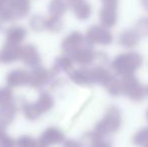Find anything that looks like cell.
Instances as JSON below:
<instances>
[{"instance_id": "cell-1", "label": "cell", "mask_w": 148, "mask_h": 147, "mask_svg": "<svg viewBox=\"0 0 148 147\" xmlns=\"http://www.w3.org/2000/svg\"><path fill=\"white\" fill-rule=\"evenodd\" d=\"M143 63L142 55L136 51L121 53L113 59L111 67L120 76L134 75Z\"/></svg>"}, {"instance_id": "cell-2", "label": "cell", "mask_w": 148, "mask_h": 147, "mask_svg": "<svg viewBox=\"0 0 148 147\" xmlns=\"http://www.w3.org/2000/svg\"><path fill=\"white\" fill-rule=\"evenodd\" d=\"M122 124V114L118 107L111 106L107 109L104 118L98 123L96 132L111 135L118 131Z\"/></svg>"}, {"instance_id": "cell-3", "label": "cell", "mask_w": 148, "mask_h": 147, "mask_svg": "<svg viewBox=\"0 0 148 147\" xmlns=\"http://www.w3.org/2000/svg\"><path fill=\"white\" fill-rule=\"evenodd\" d=\"M121 90L122 94L128 97L134 102L142 101L146 94V89L140 84L134 75L123 76L121 79Z\"/></svg>"}, {"instance_id": "cell-4", "label": "cell", "mask_w": 148, "mask_h": 147, "mask_svg": "<svg viewBox=\"0 0 148 147\" xmlns=\"http://www.w3.org/2000/svg\"><path fill=\"white\" fill-rule=\"evenodd\" d=\"M103 8L100 11V21L102 25L111 28L117 23L119 0H102Z\"/></svg>"}, {"instance_id": "cell-5", "label": "cell", "mask_w": 148, "mask_h": 147, "mask_svg": "<svg viewBox=\"0 0 148 147\" xmlns=\"http://www.w3.org/2000/svg\"><path fill=\"white\" fill-rule=\"evenodd\" d=\"M89 37L93 42L108 45L113 41V36L105 26H93L89 30Z\"/></svg>"}, {"instance_id": "cell-6", "label": "cell", "mask_w": 148, "mask_h": 147, "mask_svg": "<svg viewBox=\"0 0 148 147\" xmlns=\"http://www.w3.org/2000/svg\"><path fill=\"white\" fill-rule=\"evenodd\" d=\"M139 39H140V36L135 31V29H126L120 34L118 42L123 47L131 49L139 42Z\"/></svg>"}, {"instance_id": "cell-7", "label": "cell", "mask_w": 148, "mask_h": 147, "mask_svg": "<svg viewBox=\"0 0 148 147\" xmlns=\"http://www.w3.org/2000/svg\"><path fill=\"white\" fill-rule=\"evenodd\" d=\"M112 75L108 71L107 69H105L104 67H98L96 69H94L93 71L90 73V77H91V81L97 84L105 85L107 83V81L110 79Z\"/></svg>"}, {"instance_id": "cell-8", "label": "cell", "mask_w": 148, "mask_h": 147, "mask_svg": "<svg viewBox=\"0 0 148 147\" xmlns=\"http://www.w3.org/2000/svg\"><path fill=\"white\" fill-rule=\"evenodd\" d=\"M104 86H105L108 94H110L111 96L117 97L122 94V90H121V80H119L117 77L111 76Z\"/></svg>"}, {"instance_id": "cell-9", "label": "cell", "mask_w": 148, "mask_h": 147, "mask_svg": "<svg viewBox=\"0 0 148 147\" xmlns=\"http://www.w3.org/2000/svg\"><path fill=\"white\" fill-rule=\"evenodd\" d=\"M133 143L140 146H148V127L138 130L133 136Z\"/></svg>"}, {"instance_id": "cell-10", "label": "cell", "mask_w": 148, "mask_h": 147, "mask_svg": "<svg viewBox=\"0 0 148 147\" xmlns=\"http://www.w3.org/2000/svg\"><path fill=\"white\" fill-rule=\"evenodd\" d=\"M135 31L139 36H148V17H142L135 24Z\"/></svg>"}, {"instance_id": "cell-11", "label": "cell", "mask_w": 148, "mask_h": 147, "mask_svg": "<svg viewBox=\"0 0 148 147\" xmlns=\"http://www.w3.org/2000/svg\"><path fill=\"white\" fill-rule=\"evenodd\" d=\"M91 13V9H90V6L87 5V4H83V5L80 6L79 8V15L83 18H87Z\"/></svg>"}, {"instance_id": "cell-12", "label": "cell", "mask_w": 148, "mask_h": 147, "mask_svg": "<svg viewBox=\"0 0 148 147\" xmlns=\"http://www.w3.org/2000/svg\"><path fill=\"white\" fill-rule=\"evenodd\" d=\"M140 1H141V5L143 6V8L148 11V0H140Z\"/></svg>"}, {"instance_id": "cell-13", "label": "cell", "mask_w": 148, "mask_h": 147, "mask_svg": "<svg viewBox=\"0 0 148 147\" xmlns=\"http://www.w3.org/2000/svg\"><path fill=\"white\" fill-rule=\"evenodd\" d=\"M146 119H147V121H148V110L146 111Z\"/></svg>"}, {"instance_id": "cell-14", "label": "cell", "mask_w": 148, "mask_h": 147, "mask_svg": "<svg viewBox=\"0 0 148 147\" xmlns=\"http://www.w3.org/2000/svg\"><path fill=\"white\" fill-rule=\"evenodd\" d=\"M146 94L148 95V87H147V88H146Z\"/></svg>"}]
</instances>
